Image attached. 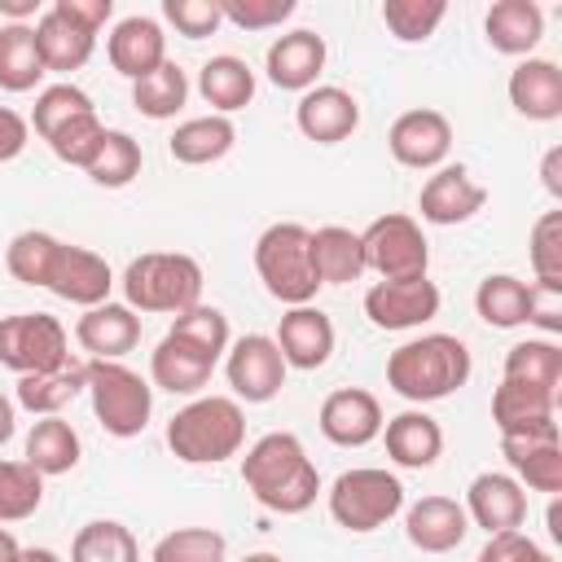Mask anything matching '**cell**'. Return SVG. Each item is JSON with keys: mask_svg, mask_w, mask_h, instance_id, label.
I'll use <instances>...</instances> for the list:
<instances>
[{"mask_svg": "<svg viewBox=\"0 0 562 562\" xmlns=\"http://www.w3.org/2000/svg\"><path fill=\"white\" fill-rule=\"evenodd\" d=\"M501 452L514 470L518 483H527L531 492H562V439L558 426L536 430V435H501Z\"/></svg>", "mask_w": 562, "mask_h": 562, "instance_id": "18", "label": "cell"}, {"mask_svg": "<svg viewBox=\"0 0 562 562\" xmlns=\"http://www.w3.org/2000/svg\"><path fill=\"white\" fill-rule=\"evenodd\" d=\"M184 97H189V75L171 57L132 83V105L145 119H176L180 105H184Z\"/></svg>", "mask_w": 562, "mask_h": 562, "instance_id": "38", "label": "cell"}, {"mask_svg": "<svg viewBox=\"0 0 562 562\" xmlns=\"http://www.w3.org/2000/svg\"><path fill=\"white\" fill-rule=\"evenodd\" d=\"M483 202H487V189H483L461 162L439 167V171L422 184V193H417L422 220H426V224H443V228L474 220V215L483 211Z\"/></svg>", "mask_w": 562, "mask_h": 562, "instance_id": "16", "label": "cell"}, {"mask_svg": "<svg viewBox=\"0 0 562 562\" xmlns=\"http://www.w3.org/2000/svg\"><path fill=\"white\" fill-rule=\"evenodd\" d=\"M26 136H31L26 119H22L18 110L0 105V162H13V158L26 149Z\"/></svg>", "mask_w": 562, "mask_h": 562, "instance_id": "54", "label": "cell"}, {"mask_svg": "<svg viewBox=\"0 0 562 562\" xmlns=\"http://www.w3.org/2000/svg\"><path fill=\"white\" fill-rule=\"evenodd\" d=\"M316 422H321V435L329 443H338V448H364L386 426L378 395L364 391V386H338V391H329L325 404H321V413H316Z\"/></svg>", "mask_w": 562, "mask_h": 562, "instance_id": "14", "label": "cell"}, {"mask_svg": "<svg viewBox=\"0 0 562 562\" xmlns=\"http://www.w3.org/2000/svg\"><path fill=\"white\" fill-rule=\"evenodd\" d=\"M162 18H167L184 40H202V35H215V31L224 26L220 0H162Z\"/></svg>", "mask_w": 562, "mask_h": 562, "instance_id": "49", "label": "cell"}, {"mask_svg": "<svg viewBox=\"0 0 562 562\" xmlns=\"http://www.w3.org/2000/svg\"><path fill=\"white\" fill-rule=\"evenodd\" d=\"M312 268H316V281L321 285H347V281H360L369 268H364V246H360V233L342 228V224H325L312 233Z\"/></svg>", "mask_w": 562, "mask_h": 562, "instance_id": "32", "label": "cell"}, {"mask_svg": "<svg viewBox=\"0 0 562 562\" xmlns=\"http://www.w3.org/2000/svg\"><path fill=\"white\" fill-rule=\"evenodd\" d=\"M527 325L544 329L549 338L562 334V285H553V281L527 285Z\"/></svg>", "mask_w": 562, "mask_h": 562, "instance_id": "51", "label": "cell"}, {"mask_svg": "<svg viewBox=\"0 0 562 562\" xmlns=\"http://www.w3.org/2000/svg\"><path fill=\"white\" fill-rule=\"evenodd\" d=\"M101 136H105V123H101L97 110H92V114H79V119H70V123H61V127L48 136V149H53L61 162H70V167H88L92 154H97V145H101Z\"/></svg>", "mask_w": 562, "mask_h": 562, "instance_id": "47", "label": "cell"}, {"mask_svg": "<svg viewBox=\"0 0 562 562\" xmlns=\"http://www.w3.org/2000/svg\"><path fill=\"white\" fill-rule=\"evenodd\" d=\"M386 149L400 167H413V171H430L448 158L452 149V123L439 114V110H404L391 132H386Z\"/></svg>", "mask_w": 562, "mask_h": 562, "instance_id": "13", "label": "cell"}, {"mask_svg": "<svg viewBox=\"0 0 562 562\" xmlns=\"http://www.w3.org/2000/svg\"><path fill=\"white\" fill-rule=\"evenodd\" d=\"M18 553H22V544L13 540L9 527H0V562H18Z\"/></svg>", "mask_w": 562, "mask_h": 562, "instance_id": "58", "label": "cell"}, {"mask_svg": "<svg viewBox=\"0 0 562 562\" xmlns=\"http://www.w3.org/2000/svg\"><path fill=\"white\" fill-rule=\"evenodd\" d=\"M35 44H40V57H44V70H79L92 48H97V35L79 22H70L57 4H48L35 22Z\"/></svg>", "mask_w": 562, "mask_h": 562, "instance_id": "29", "label": "cell"}, {"mask_svg": "<svg viewBox=\"0 0 562 562\" xmlns=\"http://www.w3.org/2000/svg\"><path fill=\"white\" fill-rule=\"evenodd\" d=\"M44 501V474L26 461H0V522H22Z\"/></svg>", "mask_w": 562, "mask_h": 562, "instance_id": "41", "label": "cell"}, {"mask_svg": "<svg viewBox=\"0 0 562 562\" xmlns=\"http://www.w3.org/2000/svg\"><path fill=\"white\" fill-rule=\"evenodd\" d=\"M211 373H215V360L202 356L198 347H189V342L176 338V334H162V342H158L154 356H149V378H154V386H162V391H171V395H198V391L211 382Z\"/></svg>", "mask_w": 562, "mask_h": 562, "instance_id": "27", "label": "cell"}, {"mask_svg": "<svg viewBox=\"0 0 562 562\" xmlns=\"http://www.w3.org/2000/svg\"><path fill=\"white\" fill-rule=\"evenodd\" d=\"M224 558H228V540L215 527H176L149 553V562H224Z\"/></svg>", "mask_w": 562, "mask_h": 562, "instance_id": "43", "label": "cell"}, {"mask_svg": "<svg viewBox=\"0 0 562 562\" xmlns=\"http://www.w3.org/2000/svg\"><path fill=\"white\" fill-rule=\"evenodd\" d=\"M83 391L92 395V413L105 426V435L132 439L149 426L154 391L136 369H127L119 360H88V386Z\"/></svg>", "mask_w": 562, "mask_h": 562, "instance_id": "6", "label": "cell"}, {"mask_svg": "<svg viewBox=\"0 0 562 562\" xmlns=\"http://www.w3.org/2000/svg\"><path fill=\"white\" fill-rule=\"evenodd\" d=\"M465 518L474 527H483L487 536L496 531H518L522 518H527V492L514 474H501V470H483L470 479L465 487Z\"/></svg>", "mask_w": 562, "mask_h": 562, "instance_id": "15", "label": "cell"}, {"mask_svg": "<svg viewBox=\"0 0 562 562\" xmlns=\"http://www.w3.org/2000/svg\"><path fill=\"white\" fill-rule=\"evenodd\" d=\"M35 9H40V0H0V13L9 22H26V18H35Z\"/></svg>", "mask_w": 562, "mask_h": 562, "instance_id": "56", "label": "cell"}, {"mask_svg": "<svg viewBox=\"0 0 562 562\" xmlns=\"http://www.w3.org/2000/svg\"><path fill=\"white\" fill-rule=\"evenodd\" d=\"M272 342H277L285 369H290V364H294V369H321V364L334 356V321H329L321 307H312V303L290 307V312L281 316Z\"/></svg>", "mask_w": 562, "mask_h": 562, "instance_id": "19", "label": "cell"}, {"mask_svg": "<svg viewBox=\"0 0 562 562\" xmlns=\"http://www.w3.org/2000/svg\"><path fill=\"white\" fill-rule=\"evenodd\" d=\"M70 360V338L57 316L48 312H18L0 316V364L22 373H44Z\"/></svg>", "mask_w": 562, "mask_h": 562, "instance_id": "9", "label": "cell"}, {"mask_svg": "<svg viewBox=\"0 0 562 562\" xmlns=\"http://www.w3.org/2000/svg\"><path fill=\"white\" fill-rule=\"evenodd\" d=\"M364 316L378 329H417L439 316V285L430 277L413 281H378L364 294Z\"/></svg>", "mask_w": 562, "mask_h": 562, "instance_id": "12", "label": "cell"}, {"mask_svg": "<svg viewBox=\"0 0 562 562\" xmlns=\"http://www.w3.org/2000/svg\"><path fill=\"white\" fill-rule=\"evenodd\" d=\"M237 140V127L233 119L224 114H198V119H184L171 140H167V154L184 167H206V162H220Z\"/></svg>", "mask_w": 562, "mask_h": 562, "instance_id": "31", "label": "cell"}, {"mask_svg": "<svg viewBox=\"0 0 562 562\" xmlns=\"http://www.w3.org/2000/svg\"><path fill=\"white\" fill-rule=\"evenodd\" d=\"M562 145H553L549 154H544V167H540V176H544V189L553 193V198H562Z\"/></svg>", "mask_w": 562, "mask_h": 562, "instance_id": "55", "label": "cell"}, {"mask_svg": "<svg viewBox=\"0 0 562 562\" xmlns=\"http://www.w3.org/2000/svg\"><path fill=\"white\" fill-rule=\"evenodd\" d=\"M198 92H202V101H206L215 114L228 119L233 110H241V105L255 101V70H250L241 57L220 53V57L202 61V70H198Z\"/></svg>", "mask_w": 562, "mask_h": 562, "instance_id": "33", "label": "cell"}, {"mask_svg": "<svg viewBox=\"0 0 562 562\" xmlns=\"http://www.w3.org/2000/svg\"><path fill=\"white\" fill-rule=\"evenodd\" d=\"M88 386V360H66L44 373H22L18 378V404L35 417H57L79 391Z\"/></svg>", "mask_w": 562, "mask_h": 562, "instance_id": "30", "label": "cell"}, {"mask_svg": "<svg viewBox=\"0 0 562 562\" xmlns=\"http://www.w3.org/2000/svg\"><path fill=\"white\" fill-rule=\"evenodd\" d=\"M509 105L531 123L562 119V70L549 57H522L509 70Z\"/></svg>", "mask_w": 562, "mask_h": 562, "instance_id": "22", "label": "cell"}, {"mask_svg": "<svg viewBox=\"0 0 562 562\" xmlns=\"http://www.w3.org/2000/svg\"><path fill=\"white\" fill-rule=\"evenodd\" d=\"M70 562H140L136 536L114 518H92L70 540Z\"/></svg>", "mask_w": 562, "mask_h": 562, "instance_id": "37", "label": "cell"}, {"mask_svg": "<svg viewBox=\"0 0 562 562\" xmlns=\"http://www.w3.org/2000/svg\"><path fill=\"white\" fill-rule=\"evenodd\" d=\"M505 378L558 395V386H562V347L549 342V338L514 342V347L505 351Z\"/></svg>", "mask_w": 562, "mask_h": 562, "instance_id": "36", "label": "cell"}, {"mask_svg": "<svg viewBox=\"0 0 562 562\" xmlns=\"http://www.w3.org/2000/svg\"><path fill=\"white\" fill-rule=\"evenodd\" d=\"M105 53H110V66L136 83L140 75H149L154 66L167 61V35H162V26H158L154 18H140V13H136V18H123V22L110 31Z\"/></svg>", "mask_w": 562, "mask_h": 562, "instance_id": "24", "label": "cell"}, {"mask_svg": "<svg viewBox=\"0 0 562 562\" xmlns=\"http://www.w3.org/2000/svg\"><path fill=\"white\" fill-rule=\"evenodd\" d=\"M246 443V413L228 395H198L167 422V448L184 465H220Z\"/></svg>", "mask_w": 562, "mask_h": 562, "instance_id": "3", "label": "cell"}, {"mask_svg": "<svg viewBox=\"0 0 562 562\" xmlns=\"http://www.w3.org/2000/svg\"><path fill=\"white\" fill-rule=\"evenodd\" d=\"M479 562H553V553H544V549H540L531 536H522V531H496V536H487Z\"/></svg>", "mask_w": 562, "mask_h": 562, "instance_id": "52", "label": "cell"}, {"mask_svg": "<svg viewBox=\"0 0 562 562\" xmlns=\"http://www.w3.org/2000/svg\"><path fill=\"white\" fill-rule=\"evenodd\" d=\"M255 272L277 303H285V307L312 303L321 290L316 268H312V228H303L294 220L268 224L255 241Z\"/></svg>", "mask_w": 562, "mask_h": 562, "instance_id": "5", "label": "cell"}, {"mask_svg": "<svg viewBox=\"0 0 562 562\" xmlns=\"http://www.w3.org/2000/svg\"><path fill=\"white\" fill-rule=\"evenodd\" d=\"M474 312H479L492 329L527 325V281H518V277H509V272L483 277L479 290H474Z\"/></svg>", "mask_w": 562, "mask_h": 562, "instance_id": "39", "label": "cell"}, {"mask_svg": "<svg viewBox=\"0 0 562 562\" xmlns=\"http://www.w3.org/2000/svg\"><path fill=\"white\" fill-rule=\"evenodd\" d=\"M57 246H61V241H57L53 233H40V228L18 233V237L9 241V250H4V268H9V277L22 281V285H44Z\"/></svg>", "mask_w": 562, "mask_h": 562, "instance_id": "42", "label": "cell"}, {"mask_svg": "<svg viewBox=\"0 0 562 562\" xmlns=\"http://www.w3.org/2000/svg\"><path fill=\"white\" fill-rule=\"evenodd\" d=\"M241 483L272 514H303L316 505V492H321V474L303 452L299 435L290 430H272L246 448Z\"/></svg>", "mask_w": 562, "mask_h": 562, "instance_id": "1", "label": "cell"}, {"mask_svg": "<svg viewBox=\"0 0 562 562\" xmlns=\"http://www.w3.org/2000/svg\"><path fill=\"white\" fill-rule=\"evenodd\" d=\"M400 509H404V483L378 465L342 470L329 487V518L347 531H378Z\"/></svg>", "mask_w": 562, "mask_h": 562, "instance_id": "7", "label": "cell"}, {"mask_svg": "<svg viewBox=\"0 0 562 562\" xmlns=\"http://www.w3.org/2000/svg\"><path fill=\"white\" fill-rule=\"evenodd\" d=\"M241 562H285V558L281 553H246Z\"/></svg>", "mask_w": 562, "mask_h": 562, "instance_id": "60", "label": "cell"}, {"mask_svg": "<svg viewBox=\"0 0 562 562\" xmlns=\"http://www.w3.org/2000/svg\"><path fill=\"white\" fill-rule=\"evenodd\" d=\"M404 536L422 553H452L470 536L465 505H457L452 496H422L404 514Z\"/></svg>", "mask_w": 562, "mask_h": 562, "instance_id": "20", "label": "cell"}, {"mask_svg": "<svg viewBox=\"0 0 562 562\" xmlns=\"http://www.w3.org/2000/svg\"><path fill=\"white\" fill-rule=\"evenodd\" d=\"M224 373H228L233 395L246 400V404H268L285 386V360H281V351L268 334H241L228 347Z\"/></svg>", "mask_w": 562, "mask_h": 562, "instance_id": "10", "label": "cell"}, {"mask_svg": "<svg viewBox=\"0 0 562 562\" xmlns=\"http://www.w3.org/2000/svg\"><path fill=\"white\" fill-rule=\"evenodd\" d=\"M382 439H386V457L404 470H426L439 461L443 452V430L430 413L422 408H404L395 413L386 426H382Z\"/></svg>", "mask_w": 562, "mask_h": 562, "instance_id": "26", "label": "cell"}, {"mask_svg": "<svg viewBox=\"0 0 562 562\" xmlns=\"http://www.w3.org/2000/svg\"><path fill=\"white\" fill-rule=\"evenodd\" d=\"M360 246H364V268H373L382 281H413L426 277L430 268V246L422 237V224L400 211L378 215L360 233Z\"/></svg>", "mask_w": 562, "mask_h": 562, "instance_id": "8", "label": "cell"}, {"mask_svg": "<svg viewBox=\"0 0 562 562\" xmlns=\"http://www.w3.org/2000/svg\"><path fill=\"white\" fill-rule=\"evenodd\" d=\"M79 452H83V443H79L75 426L61 417H40L26 435V465H35L44 479L70 474L79 465Z\"/></svg>", "mask_w": 562, "mask_h": 562, "instance_id": "35", "label": "cell"}, {"mask_svg": "<svg viewBox=\"0 0 562 562\" xmlns=\"http://www.w3.org/2000/svg\"><path fill=\"white\" fill-rule=\"evenodd\" d=\"M97 105H92V97L83 92V88H75V83H53V88H44L40 97H35V114H31V123H35V132L48 140L61 123H70V119H79V114H92Z\"/></svg>", "mask_w": 562, "mask_h": 562, "instance_id": "46", "label": "cell"}, {"mask_svg": "<svg viewBox=\"0 0 562 562\" xmlns=\"http://www.w3.org/2000/svg\"><path fill=\"white\" fill-rule=\"evenodd\" d=\"M263 70L277 88L307 92V88H316V75L325 70V40L316 31H285L268 44Z\"/></svg>", "mask_w": 562, "mask_h": 562, "instance_id": "21", "label": "cell"}, {"mask_svg": "<svg viewBox=\"0 0 562 562\" xmlns=\"http://www.w3.org/2000/svg\"><path fill=\"white\" fill-rule=\"evenodd\" d=\"M492 422H496L501 435H536V430H549V426H558V395L501 378V386L492 395Z\"/></svg>", "mask_w": 562, "mask_h": 562, "instance_id": "25", "label": "cell"}, {"mask_svg": "<svg viewBox=\"0 0 562 562\" xmlns=\"http://www.w3.org/2000/svg\"><path fill=\"white\" fill-rule=\"evenodd\" d=\"M531 268L536 281L562 285V211H544L531 224Z\"/></svg>", "mask_w": 562, "mask_h": 562, "instance_id": "48", "label": "cell"}, {"mask_svg": "<svg viewBox=\"0 0 562 562\" xmlns=\"http://www.w3.org/2000/svg\"><path fill=\"white\" fill-rule=\"evenodd\" d=\"M44 290H53L61 303H75V307H97V303H110V290H114V272L110 263L88 250V246H57L53 255V268H48V281Z\"/></svg>", "mask_w": 562, "mask_h": 562, "instance_id": "11", "label": "cell"}, {"mask_svg": "<svg viewBox=\"0 0 562 562\" xmlns=\"http://www.w3.org/2000/svg\"><path fill=\"white\" fill-rule=\"evenodd\" d=\"M70 22H79V26H88L92 35L110 22V13H114V0H53Z\"/></svg>", "mask_w": 562, "mask_h": 562, "instance_id": "53", "label": "cell"}, {"mask_svg": "<svg viewBox=\"0 0 562 562\" xmlns=\"http://www.w3.org/2000/svg\"><path fill=\"white\" fill-rule=\"evenodd\" d=\"M487 44L509 57H527L544 35V13L536 0H496L483 18Z\"/></svg>", "mask_w": 562, "mask_h": 562, "instance_id": "28", "label": "cell"}, {"mask_svg": "<svg viewBox=\"0 0 562 562\" xmlns=\"http://www.w3.org/2000/svg\"><path fill=\"white\" fill-rule=\"evenodd\" d=\"M18 562H61V558H57L53 549H22Z\"/></svg>", "mask_w": 562, "mask_h": 562, "instance_id": "59", "label": "cell"}, {"mask_svg": "<svg viewBox=\"0 0 562 562\" xmlns=\"http://www.w3.org/2000/svg\"><path fill=\"white\" fill-rule=\"evenodd\" d=\"M75 338L92 360H119L140 342V316L127 303H97L75 321Z\"/></svg>", "mask_w": 562, "mask_h": 562, "instance_id": "23", "label": "cell"}, {"mask_svg": "<svg viewBox=\"0 0 562 562\" xmlns=\"http://www.w3.org/2000/svg\"><path fill=\"white\" fill-rule=\"evenodd\" d=\"M13 430H18V408H13V400L0 391V443H9Z\"/></svg>", "mask_w": 562, "mask_h": 562, "instance_id": "57", "label": "cell"}, {"mask_svg": "<svg viewBox=\"0 0 562 562\" xmlns=\"http://www.w3.org/2000/svg\"><path fill=\"white\" fill-rule=\"evenodd\" d=\"M470 369V347L457 334H422L386 356V386L408 404H435L461 391Z\"/></svg>", "mask_w": 562, "mask_h": 562, "instance_id": "2", "label": "cell"}, {"mask_svg": "<svg viewBox=\"0 0 562 562\" xmlns=\"http://www.w3.org/2000/svg\"><path fill=\"white\" fill-rule=\"evenodd\" d=\"M123 303L132 312H189L202 303V263L180 250L136 255L123 272Z\"/></svg>", "mask_w": 562, "mask_h": 562, "instance_id": "4", "label": "cell"}, {"mask_svg": "<svg viewBox=\"0 0 562 562\" xmlns=\"http://www.w3.org/2000/svg\"><path fill=\"white\" fill-rule=\"evenodd\" d=\"M294 123H299V132L307 140L338 145V140H347L360 127V101L347 88H338V83H316V88H307L299 97Z\"/></svg>", "mask_w": 562, "mask_h": 562, "instance_id": "17", "label": "cell"}, {"mask_svg": "<svg viewBox=\"0 0 562 562\" xmlns=\"http://www.w3.org/2000/svg\"><path fill=\"white\" fill-rule=\"evenodd\" d=\"M44 57L35 44V26L4 22L0 26V88L4 92H31L44 79Z\"/></svg>", "mask_w": 562, "mask_h": 562, "instance_id": "34", "label": "cell"}, {"mask_svg": "<svg viewBox=\"0 0 562 562\" xmlns=\"http://www.w3.org/2000/svg\"><path fill=\"white\" fill-rule=\"evenodd\" d=\"M224 22H233L237 31H268L281 26L299 4L294 0H220Z\"/></svg>", "mask_w": 562, "mask_h": 562, "instance_id": "50", "label": "cell"}, {"mask_svg": "<svg viewBox=\"0 0 562 562\" xmlns=\"http://www.w3.org/2000/svg\"><path fill=\"white\" fill-rule=\"evenodd\" d=\"M167 334L184 338L189 347H198V351H202V356H211L215 364H220V356L228 351V316H224L220 307H206V303H198V307L180 312V316L171 321V329H167Z\"/></svg>", "mask_w": 562, "mask_h": 562, "instance_id": "45", "label": "cell"}, {"mask_svg": "<svg viewBox=\"0 0 562 562\" xmlns=\"http://www.w3.org/2000/svg\"><path fill=\"white\" fill-rule=\"evenodd\" d=\"M448 4L443 0H386L382 4V22L400 44H422L435 35V26L443 22Z\"/></svg>", "mask_w": 562, "mask_h": 562, "instance_id": "44", "label": "cell"}, {"mask_svg": "<svg viewBox=\"0 0 562 562\" xmlns=\"http://www.w3.org/2000/svg\"><path fill=\"white\" fill-rule=\"evenodd\" d=\"M140 162H145L140 158V145L127 132L105 127V136H101V145H97V154H92V162L83 171L101 189H123V184H132L140 176Z\"/></svg>", "mask_w": 562, "mask_h": 562, "instance_id": "40", "label": "cell"}]
</instances>
